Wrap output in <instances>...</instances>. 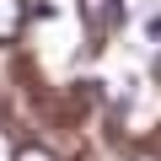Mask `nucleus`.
<instances>
[{"instance_id": "20e7f679", "label": "nucleus", "mask_w": 161, "mask_h": 161, "mask_svg": "<svg viewBox=\"0 0 161 161\" xmlns=\"http://www.w3.org/2000/svg\"><path fill=\"white\" fill-rule=\"evenodd\" d=\"M145 38H161V11H156V16L145 22Z\"/></svg>"}, {"instance_id": "f257e3e1", "label": "nucleus", "mask_w": 161, "mask_h": 161, "mask_svg": "<svg viewBox=\"0 0 161 161\" xmlns=\"http://www.w3.org/2000/svg\"><path fill=\"white\" fill-rule=\"evenodd\" d=\"M118 16H124V0H80V22H86L97 38H102V32H113V27H118Z\"/></svg>"}, {"instance_id": "7ed1b4c3", "label": "nucleus", "mask_w": 161, "mask_h": 161, "mask_svg": "<svg viewBox=\"0 0 161 161\" xmlns=\"http://www.w3.org/2000/svg\"><path fill=\"white\" fill-rule=\"evenodd\" d=\"M16 161H54V156H48V150H38V145H22V150H16Z\"/></svg>"}, {"instance_id": "39448f33", "label": "nucleus", "mask_w": 161, "mask_h": 161, "mask_svg": "<svg viewBox=\"0 0 161 161\" xmlns=\"http://www.w3.org/2000/svg\"><path fill=\"white\" fill-rule=\"evenodd\" d=\"M156 80H161V59H156Z\"/></svg>"}, {"instance_id": "f03ea898", "label": "nucleus", "mask_w": 161, "mask_h": 161, "mask_svg": "<svg viewBox=\"0 0 161 161\" xmlns=\"http://www.w3.org/2000/svg\"><path fill=\"white\" fill-rule=\"evenodd\" d=\"M22 22H27V6H22V0H0V43H11L22 32Z\"/></svg>"}]
</instances>
